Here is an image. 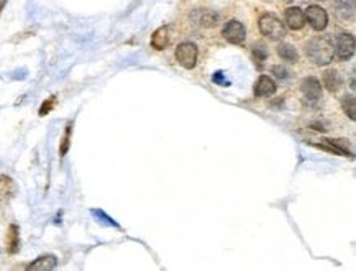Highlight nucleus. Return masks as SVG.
<instances>
[{
	"label": "nucleus",
	"instance_id": "obj_1",
	"mask_svg": "<svg viewBox=\"0 0 356 271\" xmlns=\"http://www.w3.org/2000/svg\"><path fill=\"white\" fill-rule=\"evenodd\" d=\"M305 56L315 66H327L333 61L335 51L329 40L317 37L305 43Z\"/></svg>",
	"mask_w": 356,
	"mask_h": 271
},
{
	"label": "nucleus",
	"instance_id": "obj_2",
	"mask_svg": "<svg viewBox=\"0 0 356 271\" xmlns=\"http://www.w3.org/2000/svg\"><path fill=\"white\" fill-rule=\"evenodd\" d=\"M260 31L263 37H266L273 41H279L286 37V26L277 17L271 13H264L260 18Z\"/></svg>",
	"mask_w": 356,
	"mask_h": 271
},
{
	"label": "nucleus",
	"instance_id": "obj_3",
	"mask_svg": "<svg viewBox=\"0 0 356 271\" xmlns=\"http://www.w3.org/2000/svg\"><path fill=\"white\" fill-rule=\"evenodd\" d=\"M197 56H199L197 46L191 43V41H184V43L177 45L176 48V59L184 69L195 67V64H197Z\"/></svg>",
	"mask_w": 356,
	"mask_h": 271
},
{
	"label": "nucleus",
	"instance_id": "obj_4",
	"mask_svg": "<svg viewBox=\"0 0 356 271\" xmlns=\"http://www.w3.org/2000/svg\"><path fill=\"white\" fill-rule=\"evenodd\" d=\"M335 54L341 61H348L353 58L354 54V37L351 33H340L337 40H335Z\"/></svg>",
	"mask_w": 356,
	"mask_h": 271
},
{
	"label": "nucleus",
	"instance_id": "obj_5",
	"mask_svg": "<svg viewBox=\"0 0 356 271\" xmlns=\"http://www.w3.org/2000/svg\"><path fill=\"white\" fill-rule=\"evenodd\" d=\"M222 37L232 45H241L246 38V30L238 20H230L222 28Z\"/></svg>",
	"mask_w": 356,
	"mask_h": 271
},
{
	"label": "nucleus",
	"instance_id": "obj_6",
	"mask_svg": "<svg viewBox=\"0 0 356 271\" xmlns=\"http://www.w3.org/2000/svg\"><path fill=\"white\" fill-rule=\"evenodd\" d=\"M305 20L315 31H322L329 25V13L318 5H309L305 12Z\"/></svg>",
	"mask_w": 356,
	"mask_h": 271
},
{
	"label": "nucleus",
	"instance_id": "obj_7",
	"mask_svg": "<svg viewBox=\"0 0 356 271\" xmlns=\"http://www.w3.org/2000/svg\"><path fill=\"white\" fill-rule=\"evenodd\" d=\"M189 20L202 28H213L219 23V15L208 9H194L189 15Z\"/></svg>",
	"mask_w": 356,
	"mask_h": 271
},
{
	"label": "nucleus",
	"instance_id": "obj_8",
	"mask_svg": "<svg viewBox=\"0 0 356 271\" xmlns=\"http://www.w3.org/2000/svg\"><path fill=\"white\" fill-rule=\"evenodd\" d=\"M301 90L309 102H317L322 97V84L315 78H305L301 82Z\"/></svg>",
	"mask_w": 356,
	"mask_h": 271
},
{
	"label": "nucleus",
	"instance_id": "obj_9",
	"mask_svg": "<svg viewBox=\"0 0 356 271\" xmlns=\"http://www.w3.org/2000/svg\"><path fill=\"white\" fill-rule=\"evenodd\" d=\"M354 4L356 0H335V12L341 22H353L354 20Z\"/></svg>",
	"mask_w": 356,
	"mask_h": 271
},
{
	"label": "nucleus",
	"instance_id": "obj_10",
	"mask_svg": "<svg viewBox=\"0 0 356 271\" xmlns=\"http://www.w3.org/2000/svg\"><path fill=\"white\" fill-rule=\"evenodd\" d=\"M286 25L291 30H302L305 26V13L299 7H289L286 10Z\"/></svg>",
	"mask_w": 356,
	"mask_h": 271
},
{
	"label": "nucleus",
	"instance_id": "obj_11",
	"mask_svg": "<svg viewBox=\"0 0 356 271\" xmlns=\"http://www.w3.org/2000/svg\"><path fill=\"white\" fill-rule=\"evenodd\" d=\"M276 82L269 78V76L266 74H263L260 76V79L256 81V84H255V95L258 97H269V95H273L276 92Z\"/></svg>",
	"mask_w": 356,
	"mask_h": 271
},
{
	"label": "nucleus",
	"instance_id": "obj_12",
	"mask_svg": "<svg viewBox=\"0 0 356 271\" xmlns=\"http://www.w3.org/2000/svg\"><path fill=\"white\" fill-rule=\"evenodd\" d=\"M56 265H58V258H56L54 255H43L37 258L33 263L28 265V269L31 271H50V269H54Z\"/></svg>",
	"mask_w": 356,
	"mask_h": 271
},
{
	"label": "nucleus",
	"instance_id": "obj_13",
	"mask_svg": "<svg viewBox=\"0 0 356 271\" xmlns=\"http://www.w3.org/2000/svg\"><path fill=\"white\" fill-rule=\"evenodd\" d=\"M322 81H324V87L329 89L330 92H338L341 87V78L338 71H335V69H327L322 74Z\"/></svg>",
	"mask_w": 356,
	"mask_h": 271
},
{
	"label": "nucleus",
	"instance_id": "obj_14",
	"mask_svg": "<svg viewBox=\"0 0 356 271\" xmlns=\"http://www.w3.org/2000/svg\"><path fill=\"white\" fill-rule=\"evenodd\" d=\"M169 43V31H167L166 26H161V28H158L155 33H153L151 37V46L155 48V50L161 51L167 46Z\"/></svg>",
	"mask_w": 356,
	"mask_h": 271
},
{
	"label": "nucleus",
	"instance_id": "obj_15",
	"mask_svg": "<svg viewBox=\"0 0 356 271\" xmlns=\"http://www.w3.org/2000/svg\"><path fill=\"white\" fill-rule=\"evenodd\" d=\"M20 248V233L17 225H10L9 232H7V252L17 253Z\"/></svg>",
	"mask_w": 356,
	"mask_h": 271
},
{
	"label": "nucleus",
	"instance_id": "obj_16",
	"mask_svg": "<svg viewBox=\"0 0 356 271\" xmlns=\"http://www.w3.org/2000/svg\"><path fill=\"white\" fill-rule=\"evenodd\" d=\"M277 54L281 56L284 61L288 62H297L299 59V54H297V50L292 45L289 43H281L277 45Z\"/></svg>",
	"mask_w": 356,
	"mask_h": 271
},
{
	"label": "nucleus",
	"instance_id": "obj_17",
	"mask_svg": "<svg viewBox=\"0 0 356 271\" xmlns=\"http://www.w3.org/2000/svg\"><path fill=\"white\" fill-rule=\"evenodd\" d=\"M15 192V186L13 181L9 176H0V200H7L13 196Z\"/></svg>",
	"mask_w": 356,
	"mask_h": 271
},
{
	"label": "nucleus",
	"instance_id": "obj_18",
	"mask_svg": "<svg viewBox=\"0 0 356 271\" xmlns=\"http://www.w3.org/2000/svg\"><path fill=\"white\" fill-rule=\"evenodd\" d=\"M341 107H343V112L350 117V120H356V99L354 95H346L343 100H341Z\"/></svg>",
	"mask_w": 356,
	"mask_h": 271
},
{
	"label": "nucleus",
	"instance_id": "obj_19",
	"mask_svg": "<svg viewBox=\"0 0 356 271\" xmlns=\"http://www.w3.org/2000/svg\"><path fill=\"white\" fill-rule=\"evenodd\" d=\"M271 73H273V76H276L277 79H288L289 78V71L282 64L273 66V67H271Z\"/></svg>",
	"mask_w": 356,
	"mask_h": 271
},
{
	"label": "nucleus",
	"instance_id": "obj_20",
	"mask_svg": "<svg viewBox=\"0 0 356 271\" xmlns=\"http://www.w3.org/2000/svg\"><path fill=\"white\" fill-rule=\"evenodd\" d=\"M69 133H71V127H66V133L61 140V148H59V155L64 156L67 150H69Z\"/></svg>",
	"mask_w": 356,
	"mask_h": 271
},
{
	"label": "nucleus",
	"instance_id": "obj_21",
	"mask_svg": "<svg viewBox=\"0 0 356 271\" xmlns=\"http://www.w3.org/2000/svg\"><path fill=\"white\" fill-rule=\"evenodd\" d=\"M54 104H56V97H50L48 100H45L43 106H41V109H40V115H41V117L46 115V114L50 112V110L54 107Z\"/></svg>",
	"mask_w": 356,
	"mask_h": 271
},
{
	"label": "nucleus",
	"instance_id": "obj_22",
	"mask_svg": "<svg viewBox=\"0 0 356 271\" xmlns=\"http://www.w3.org/2000/svg\"><path fill=\"white\" fill-rule=\"evenodd\" d=\"M5 4H7V0H0V13H2V10H4Z\"/></svg>",
	"mask_w": 356,
	"mask_h": 271
}]
</instances>
